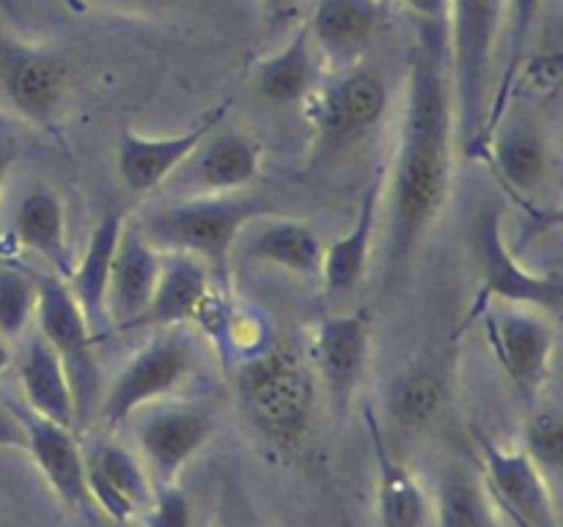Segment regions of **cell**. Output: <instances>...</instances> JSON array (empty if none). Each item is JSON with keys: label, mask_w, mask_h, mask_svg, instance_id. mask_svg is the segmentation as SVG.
I'll use <instances>...</instances> for the list:
<instances>
[{"label": "cell", "mask_w": 563, "mask_h": 527, "mask_svg": "<svg viewBox=\"0 0 563 527\" xmlns=\"http://www.w3.org/2000/svg\"><path fill=\"white\" fill-rule=\"evenodd\" d=\"M405 9L416 16V22H429V25H445L449 16V0H401Z\"/></svg>", "instance_id": "37"}, {"label": "cell", "mask_w": 563, "mask_h": 527, "mask_svg": "<svg viewBox=\"0 0 563 527\" xmlns=\"http://www.w3.org/2000/svg\"><path fill=\"white\" fill-rule=\"evenodd\" d=\"M14 162H16V154L11 152V148H0V195H3L5 179H9Z\"/></svg>", "instance_id": "40"}, {"label": "cell", "mask_w": 563, "mask_h": 527, "mask_svg": "<svg viewBox=\"0 0 563 527\" xmlns=\"http://www.w3.org/2000/svg\"><path fill=\"white\" fill-rule=\"evenodd\" d=\"M313 373L335 410H350L372 362V318L366 313L324 316L313 329Z\"/></svg>", "instance_id": "15"}, {"label": "cell", "mask_w": 563, "mask_h": 527, "mask_svg": "<svg viewBox=\"0 0 563 527\" xmlns=\"http://www.w3.org/2000/svg\"><path fill=\"white\" fill-rule=\"evenodd\" d=\"M240 406L273 448L295 453L308 442L317 417L319 379L289 344H269L234 366Z\"/></svg>", "instance_id": "2"}, {"label": "cell", "mask_w": 563, "mask_h": 527, "mask_svg": "<svg viewBox=\"0 0 563 527\" xmlns=\"http://www.w3.org/2000/svg\"><path fill=\"white\" fill-rule=\"evenodd\" d=\"M124 214L110 212L93 225L91 236L86 242V250L77 258L71 274L66 278V285L75 294L77 305H80L82 316H86L88 327H91L93 338H102L110 329L108 324V278H110V264H113L115 245H119L121 228H124Z\"/></svg>", "instance_id": "28"}, {"label": "cell", "mask_w": 563, "mask_h": 527, "mask_svg": "<svg viewBox=\"0 0 563 527\" xmlns=\"http://www.w3.org/2000/svg\"><path fill=\"white\" fill-rule=\"evenodd\" d=\"M159 267H163V253L143 236L135 217H126L119 245H115L113 264H110L108 300H104L110 329L132 333L152 300Z\"/></svg>", "instance_id": "18"}, {"label": "cell", "mask_w": 563, "mask_h": 527, "mask_svg": "<svg viewBox=\"0 0 563 527\" xmlns=\"http://www.w3.org/2000/svg\"><path fill=\"white\" fill-rule=\"evenodd\" d=\"M302 110L313 126L317 152H339L377 130L388 110V86L377 71L357 64L322 77Z\"/></svg>", "instance_id": "8"}, {"label": "cell", "mask_w": 563, "mask_h": 527, "mask_svg": "<svg viewBox=\"0 0 563 527\" xmlns=\"http://www.w3.org/2000/svg\"><path fill=\"white\" fill-rule=\"evenodd\" d=\"M16 377L27 412L77 431V401L66 368L53 346L33 333L16 357Z\"/></svg>", "instance_id": "26"}, {"label": "cell", "mask_w": 563, "mask_h": 527, "mask_svg": "<svg viewBox=\"0 0 563 527\" xmlns=\"http://www.w3.org/2000/svg\"><path fill=\"white\" fill-rule=\"evenodd\" d=\"M434 527H495L487 489L465 470H445L434 494Z\"/></svg>", "instance_id": "30"}, {"label": "cell", "mask_w": 563, "mask_h": 527, "mask_svg": "<svg viewBox=\"0 0 563 527\" xmlns=\"http://www.w3.org/2000/svg\"><path fill=\"white\" fill-rule=\"evenodd\" d=\"M11 362H14V355H11V344L3 338V335H0V377L9 371Z\"/></svg>", "instance_id": "41"}, {"label": "cell", "mask_w": 563, "mask_h": 527, "mask_svg": "<svg viewBox=\"0 0 563 527\" xmlns=\"http://www.w3.org/2000/svg\"><path fill=\"white\" fill-rule=\"evenodd\" d=\"M478 261H482V291L467 311V324L476 322L489 305H526L559 316L563 302L561 274L531 272L509 247L504 234V217L498 209L478 212L473 225Z\"/></svg>", "instance_id": "6"}, {"label": "cell", "mask_w": 563, "mask_h": 527, "mask_svg": "<svg viewBox=\"0 0 563 527\" xmlns=\"http://www.w3.org/2000/svg\"><path fill=\"white\" fill-rule=\"evenodd\" d=\"M240 245L245 258L289 272L295 278L319 280V272H322L324 245L317 228L306 220L264 214L245 225L236 239V247Z\"/></svg>", "instance_id": "21"}, {"label": "cell", "mask_w": 563, "mask_h": 527, "mask_svg": "<svg viewBox=\"0 0 563 527\" xmlns=\"http://www.w3.org/2000/svg\"><path fill=\"white\" fill-rule=\"evenodd\" d=\"M445 406V384L434 371L401 373L390 388L388 412L405 431H423Z\"/></svg>", "instance_id": "31"}, {"label": "cell", "mask_w": 563, "mask_h": 527, "mask_svg": "<svg viewBox=\"0 0 563 527\" xmlns=\"http://www.w3.org/2000/svg\"><path fill=\"white\" fill-rule=\"evenodd\" d=\"M379 3H383V5H390V0H379Z\"/></svg>", "instance_id": "43"}, {"label": "cell", "mask_w": 563, "mask_h": 527, "mask_svg": "<svg viewBox=\"0 0 563 527\" xmlns=\"http://www.w3.org/2000/svg\"><path fill=\"white\" fill-rule=\"evenodd\" d=\"M36 333L60 357L71 393L77 401V426L91 421L99 404V360L97 338L77 305L75 294L58 274H36Z\"/></svg>", "instance_id": "7"}, {"label": "cell", "mask_w": 563, "mask_h": 527, "mask_svg": "<svg viewBox=\"0 0 563 527\" xmlns=\"http://www.w3.org/2000/svg\"><path fill=\"white\" fill-rule=\"evenodd\" d=\"M385 201V170H374L357 206L355 223L344 236L330 242L322 253V272L319 283L330 296H346L363 283L368 272L374 236H377L379 212Z\"/></svg>", "instance_id": "22"}, {"label": "cell", "mask_w": 563, "mask_h": 527, "mask_svg": "<svg viewBox=\"0 0 563 527\" xmlns=\"http://www.w3.org/2000/svg\"><path fill=\"white\" fill-rule=\"evenodd\" d=\"M500 184L533 206L553 170V143L548 130L531 115L506 113L487 141V157Z\"/></svg>", "instance_id": "16"}, {"label": "cell", "mask_w": 563, "mask_h": 527, "mask_svg": "<svg viewBox=\"0 0 563 527\" xmlns=\"http://www.w3.org/2000/svg\"><path fill=\"white\" fill-rule=\"evenodd\" d=\"M533 410L522 428V450L542 467L544 472L559 470L563 461V421L555 404L533 401Z\"/></svg>", "instance_id": "33"}, {"label": "cell", "mask_w": 563, "mask_h": 527, "mask_svg": "<svg viewBox=\"0 0 563 527\" xmlns=\"http://www.w3.org/2000/svg\"><path fill=\"white\" fill-rule=\"evenodd\" d=\"M14 239L22 250L33 253L49 267V274L69 278L75 267L69 245V225H66V209L58 192L47 184H36L27 192H22L16 203Z\"/></svg>", "instance_id": "23"}, {"label": "cell", "mask_w": 563, "mask_h": 527, "mask_svg": "<svg viewBox=\"0 0 563 527\" xmlns=\"http://www.w3.org/2000/svg\"><path fill=\"white\" fill-rule=\"evenodd\" d=\"M366 428L377 464V516L383 527H423L432 514L429 494L410 467L401 464L388 448L377 412L366 410Z\"/></svg>", "instance_id": "25"}, {"label": "cell", "mask_w": 563, "mask_h": 527, "mask_svg": "<svg viewBox=\"0 0 563 527\" xmlns=\"http://www.w3.org/2000/svg\"><path fill=\"white\" fill-rule=\"evenodd\" d=\"M476 322H482L489 349L517 393L528 404L542 399L559 346L555 316L526 305H489Z\"/></svg>", "instance_id": "9"}, {"label": "cell", "mask_w": 563, "mask_h": 527, "mask_svg": "<svg viewBox=\"0 0 563 527\" xmlns=\"http://www.w3.org/2000/svg\"><path fill=\"white\" fill-rule=\"evenodd\" d=\"M544 0H506L504 11V27H506V55L504 69H500L498 80L493 82V97H489L487 121H484L482 135V159L487 157V141L495 132L498 121L509 113L511 102H515V86L520 77L522 64H526V49L531 42V33L537 27L539 14H542Z\"/></svg>", "instance_id": "29"}, {"label": "cell", "mask_w": 563, "mask_h": 527, "mask_svg": "<svg viewBox=\"0 0 563 527\" xmlns=\"http://www.w3.org/2000/svg\"><path fill=\"white\" fill-rule=\"evenodd\" d=\"M454 97L445 25L416 22L394 165L385 176L390 258L405 261L434 228L454 184Z\"/></svg>", "instance_id": "1"}, {"label": "cell", "mask_w": 563, "mask_h": 527, "mask_svg": "<svg viewBox=\"0 0 563 527\" xmlns=\"http://www.w3.org/2000/svg\"><path fill=\"white\" fill-rule=\"evenodd\" d=\"M27 434L20 410L0 401V450H25Z\"/></svg>", "instance_id": "36"}, {"label": "cell", "mask_w": 563, "mask_h": 527, "mask_svg": "<svg viewBox=\"0 0 563 527\" xmlns=\"http://www.w3.org/2000/svg\"><path fill=\"white\" fill-rule=\"evenodd\" d=\"M36 274L0 264V335L9 344L25 338L36 318Z\"/></svg>", "instance_id": "32"}, {"label": "cell", "mask_w": 563, "mask_h": 527, "mask_svg": "<svg viewBox=\"0 0 563 527\" xmlns=\"http://www.w3.org/2000/svg\"><path fill=\"white\" fill-rule=\"evenodd\" d=\"M506 0H449L445 49L456 141L467 159H482V135L493 97L498 38L504 33Z\"/></svg>", "instance_id": "3"}, {"label": "cell", "mask_w": 563, "mask_h": 527, "mask_svg": "<svg viewBox=\"0 0 563 527\" xmlns=\"http://www.w3.org/2000/svg\"><path fill=\"white\" fill-rule=\"evenodd\" d=\"M229 108L231 102L214 104L190 130L170 137H143L124 126L119 135V146H115V170H119L121 184L132 195H152V192L163 190L165 181L201 146L203 137L223 124Z\"/></svg>", "instance_id": "14"}, {"label": "cell", "mask_w": 563, "mask_h": 527, "mask_svg": "<svg viewBox=\"0 0 563 527\" xmlns=\"http://www.w3.org/2000/svg\"><path fill=\"white\" fill-rule=\"evenodd\" d=\"M212 285L214 274L207 264L192 256H181V253H163V267H159L154 294L132 333L135 329H157L159 333V329L187 327Z\"/></svg>", "instance_id": "24"}, {"label": "cell", "mask_w": 563, "mask_h": 527, "mask_svg": "<svg viewBox=\"0 0 563 527\" xmlns=\"http://www.w3.org/2000/svg\"><path fill=\"white\" fill-rule=\"evenodd\" d=\"M385 11L388 5L379 0H311L306 25L322 66L344 71L361 64L383 25Z\"/></svg>", "instance_id": "19"}, {"label": "cell", "mask_w": 563, "mask_h": 527, "mask_svg": "<svg viewBox=\"0 0 563 527\" xmlns=\"http://www.w3.org/2000/svg\"><path fill=\"white\" fill-rule=\"evenodd\" d=\"M20 415L27 434L25 450L31 453L33 464L38 467L55 497L64 500L77 514L91 516L93 505L86 486V450H82L75 428L44 421L33 412H20Z\"/></svg>", "instance_id": "20"}, {"label": "cell", "mask_w": 563, "mask_h": 527, "mask_svg": "<svg viewBox=\"0 0 563 527\" xmlns=\"http://www.w3.org/2000/svg\"><path fill=\"white\" fill-rule=\"evenodd\" d=\"M297 9H300V0H262L264 20H267V25L273 27L289 22L291 16L297 14Z\"/></svg>", "instance_id": "39"}, {"label": "cell", "mask_w": 563, "mask_h": 527, "mask_svg": "<svg viewBox=\"0 0 563 527\" xmlns=\"http://www.w3.org/2000/svg\"><path fill=\"white\" fill-rule=\"evenodd\" d=\"M561 86V55H539L531 64H522L520 77H517L515 97L520 91H531L537 97H550V93L559 91Z\"/></svg>", "instance_id": "35"}, {"label": "cell", "mask_w": 563, "mask_h": 527, "mask_svg": "<svg viewBox=\"0 0 563 527\" xmlns=\"http://www.w3.org/2000/svg\"><path fill=\"white\" fill-rule=\"evenodd\" d=\"M0 9H3L5 14H14V0H0Z\"/></svg>", "instance_id": "42"}, {"label": "cell", "mask_w": 563, "mask_h": 527, "mask_svg": "<svg viewBox=\"0 0 563 527\" xmlns=\"http://www.w3.org/2000/svg\"><path fill=\"white\" fill-rule=\"evenodd\" d=\"M146 527H192V503L179 483L154 486L152 503L143 511Z\"/></svg>", "instance_id": "34"}, {"label": "cell", "mask_w": 563, "mask_h": 527, "mask_svg": "<svg viewBox=\"0 0 563 527\" xmlns=\"http://www.w3.org/2000/svg\"><path fill=\"white\" fill-rule=\"evenodd\" d=\"M196 371V349L185 327L159 329L124 362L108 384L93 417L99 426L113 431L146 406L168 401Z\"/></svg>", "instance_id": "5"}, {"label": "cell", "mask_w": 563, "mask_h": 527, "mask_svg": "<svg viewBox=\"0 0 563 527\" xmlns=\"http://www.w3.org/2000/svg\"><path fill=\"white\" fill-rule=\"evenodd\" d=\"M322 77L324 66L313 49L306 22L295 27L284 47L269 53L267 58L256 60V66H253L256 93L267 99L269 104H280V108L306 102V97L322 82Z\"/></svg>", "instance_id": "27"}, {"label": "cell", "mask_w": 563, "mask_h": 527, "mask_svg": "<svg viewBox=\"0 0 563 527\" xmlns=\"http://www.w3.org/2000/svg\"><path fill=\"white\" fill-rule=\"evenodd\" d=\"M86 3L102 5V9L126 11V14H148V11H157L163 9V5H168L170 0H86Z\"/></svg>", "instance_id": "38"}, {"label": "cell", "mask_w": 563, "mask_h": 527, "mask_svg": "<svg viewBox=\"0 0 563 527\" xmlns=\"http://www.w3.org/2000/svg\"><path fill=\"white\" fill-rule=\"evenodd\" d=\"M218 431L212 406L201 401H159L146 406L135 439L154 486L179 483L185 467L212 442Z\"/></svg>", "instance_id": "10"}, {"label": "cell", "mask_w": 563, "mask_h": 527, "mask_svg": "<svg viewBox=\"0 0 563 527\" xmlns=\"http://www.w3.org/2000/svg\"><path fill=\"white\" fill-rule=\"evenodd\" d=\"M273 214L262 198L251 195H201L170 198L137 217L143 236L159 253L192 256L212 269L220 283H229L236 239L247 223Z\"/></svg>", "instance_id": "4"}, {"label": "cell", "mask_w": 563, "mask_h": 527, "mask_svg": "<svg viewBox=\"0 0 563 527\" xmlns=\"http://www.w3.org/2000/svg\"><path fill=\"white\" fill-rule=\"evenodd\" d=\"M71 66L47 47L5 42L0 47V88L11 108L38 130L60 137Z\"/></svg>", "instance_id": "11"}, {"label": "cell", "mask_w": 563, "mask_h": 527, "mask_svg": "<svg viewBox=\"0 0 563 527\" xmlns=\"http://www.w3.org/2000/svg\"><path fill=\"white\" fill-rule=\"evenodd\" d=\"M484 467V489L515 527H561L559 505L548 472L522 448H504L489 437H478Z\"/></svg>", "instance_id": "12"}, {"label": "cell", "mask_w": 563, "mask_h": 527, "mask_svg": "<svg viewBox=\"0 0 563 527\" xmlns=\"http://www.w3.org/2000/svg\"><path fill=\"white\" fill-rule=\"evenodd\" d=\"M262 143L242 132H209L201 146L176 168L159 192L170 198L234 195L256 181L262 170ZM168 198V201H170Z\"/></svg>", "instance_id": "13"}, {"label": "cell", "mask_w": 563, "mask_h": 527, "mask_svg": "<svg viewBox=\"0 0 563 527\" xmlns=\"http://www.w3.org/2000/svg\"><path fill=\"white\" fill-rule=\"evenodd\" d=\"M86 486L91 505H97L113 525H126L143 514L154 494L141 456L113 439H99L86 450Z\"/></svg>", "instance_id": "17"}]
</instances>
